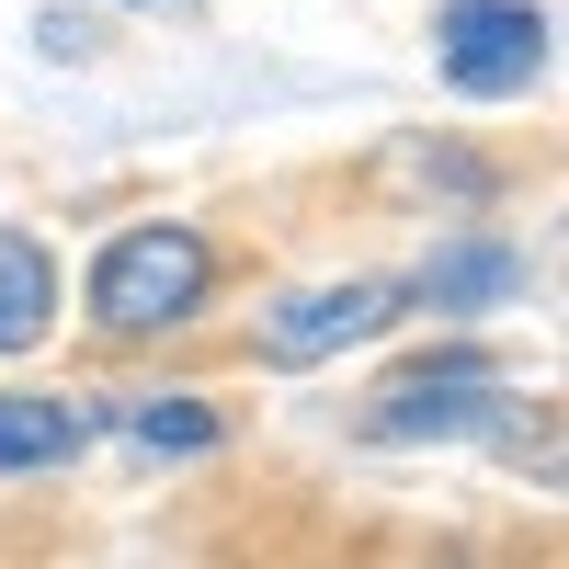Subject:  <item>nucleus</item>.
I'll return each mask as SVG.
<instances>
[{"label": "nucleus", "instance_id": "2", "mask_svg": "<svg viewBox=\"0 0 569 569\" xmlns=\"http://www.w3.org/2000/svg\"><path fill=\"white\" fill-rule=\"evenodd\" d=\"M501 421H512V388H501L479 353H445V365L388 376L376 410H365V433L376 445H456V433H501Z\"/></svg>", "mask_w": 569, "mask_h": 569}, {"label": "nucleus", "instance_id": "7", "mask_svg": "<svg viewBox=\"0 0 569 569\" xmlns=\"http://www.w3.org/2000/svg\"><path fill=\"white\" fill-rule=\"evenodd\" d=\"M69 445H80L69 399H0V467H58Z\"/></svg>", "mask_w": 569, "mask_h": 569}, {"label": "nucleus", "instance_id": "6", "mask_svg": "<svg viewBox=\"0 0 569 569\" xmlns=\"http://www.w3.org/2000/svg\"><path fill=\"white\" fill-rule=\"evenodd\" d=\"M46 319H58V262H46L23 228H0V353H34Z\"/></svg>", "mask_w": 569, "mask_h": 569}, {"label": "nucleus", "instance_id": "4", "mask_svg": "<svg viewBox=\"0 0 569 569\" xmlns=\"http://www.w3.org/2000/svg\"><path fill=\"white\" fill-rule=\"evenodd\" d=\"M388 319H399V284H376V273L297 284V297H273V319H262V353L308 365V353H342V342H365V330H388Z\"/></svg>", "mask_w": 569, "mask_h": 569}, {"label": "nucleus", "instance_id": "8", "mask_svg": "<svg viewBox=\"0 0 569 569\" xmlns=\"http://www.w3.org/2000/svg\"><path fill=\"white\" fill-rule=\"evenodd\" d=\"M126 433H137V445H171V456H194V445H217V421H206L194 399H137V410H126Z\"/></svg>", "mask_w": 569, "mask_h": 569}, {"label": "nucleus", "instance_id": "5", "mask_svg": "<svg viewBox=\"0 0 569 569\" xmlns=\"http://www.w3.org/2000/svg\"><path fill=\"white\" fill-rule=\"evenodd\" d=\"M525 297V251H501V240H456V251H433L421 262V308H512Z\"/></svg>", "mask_w": 569, "mask_h": 569}, {"label": "nucleus", "instance_id": "1", "mask_svg": "<svg viewBox=\"0 0 569 569\" xmlns=\"http://www.w3.org/2000/svg\"><path fill=\"white\" fill-rule=\"evenodd\" d=\"M206 240L194 228H126V240H103V262H91V308H103V330H171L206 308Z\"/></svg>", "mask_w": 569, "mask_h": 569}, {"label": "nucleus", "instance_id": "3", "mask_svg": "<svg viewBox=\"0 0 569 569\" xmlns=\"http://www.w3.org/2000/svg\"><path fill=\"white\" fill-rule=\"evenodd\" d=\"M433 46H445V80L456 91L501 103V91H525L547 69V12H536V0H445Z\"/></svg>", "mask_w": 569, "mask_h": 569}]
</instances>
